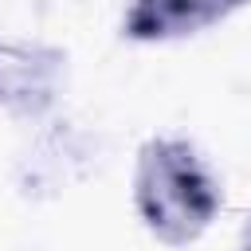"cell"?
<instances>
[{
    "instance_id": "obj_4",
    "label": "cell",
    "mask_w": 251,
    "mask_h": 251,
    "mask_svg": "<svg viewBox=\"0 0 251 251\" xmlns=\"http://www.w3.org/2000/svg\"><path fill=\"white\" fill-rule=\"evenodd\" d=\"M239 251H251V212H247V220L239 227Z\"/></svg>"
},
{
    "instance_id": "obj_3",
    "label": "cell",
    "mask_w": 251,
    "mask_h": 251,
    "mask_svg": "<svg viewBox=\"0 0 251 251\" xmlns=\"http://www.w3.org/2000/svg\"><path fill=\"white\" fill-rule=\"evenodd\" d=\"M247 0H133L122 20V31L141 43L180 39V35H196V31L227 20Z\"/></svg>"
},
{
    "instance_id": "obj_2",
    "label": "cell",
    "mask_w": 251,
    "mask_h": 251,
    "mask_svg": "<svg viewBox=\"0 0 251 251\" xmlns=\"http://www.w3.org/2000/svg\"><path fill=\"white\" fill-rule=\"evenodd\" d=\"M63 63L67 55L55 47L0 39V106L20 118L43 114L59 94Z\"/></svg>"
},
{
    "instance_id": "obj_1",
    "label": "cell",
    "mask_w": 251,
    "mask_h": 251,
    "mask_svg": "<svg viewBox=\"0 0 251 251\" xmlns=\"http://www.w3.org/2000/svg\"><path fill=\"white\" fill-rule=\"evenodd\" d=\"M133 204L141 224L169 247H184L208 231L224 208L220 184L200 153L180 137H153L137 153Z\"/></svg>"
}]
</instances>
